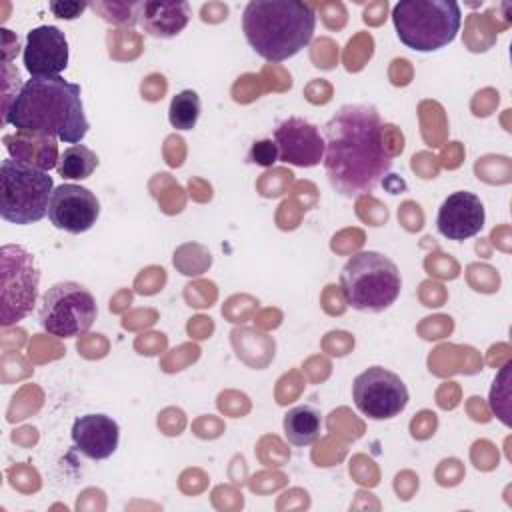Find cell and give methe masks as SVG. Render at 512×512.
<instances>
[{
    "mask_svg": "<svg viewBox=\"0 0 512 512\" xmlns=\"http://www.w3.org/2000/svg\"><path fill=\"white\" fill-rule=\"evenodd\" d=\"M322 136L328 182L346 198L372 192L392 168L382 140V120L372 104H344L324 124Z\"/></svg>",
    "mask_w": 512,
    "mask_h": 512,
    "instance_id": "obj_1",
    "label": "cell"
},
{
    "mask_svg": "<svg viewBox=\"0 0 512 512\" xmlns=\"http://www.w3.org/2000/svg\"><path fill=\"white\" fill-rule=\"evenodd\" d=\"M4 124L22 134L58 138L72 146L80 144L90 128L80 84L62 76L26 80L4 108Z\"/></svg>",
    "mask_w": 512,
    "mask_h": 512,
    "instance_id": "obj_2",
    "label": "cell"
},
{
    "mask_svg": "<svg viewBox=\"0 0 512 512\" xmlns=\"http://www.w3.org/2000/svg\"><path fill=\"white\" fill-rule=\"evenodd\" d=\"M314 28V6L302 0H252L242 12L246 42L268 62L296 56L310 44Z\"/></svg>",
    "mask_w": 512,
    "mask_h": 512,
    "instance_id": "obj_3",
    "label": "cell"
},
{
    "mask_svg": "<svg viewBox=\"0 0 512 512\" xmlns=\"http://www.w3.org/2000/svg\"><path fill=\"white\" fill-rule=\"evenodd\" d=\"M340 290L350 308L358 312H382L400 296L402 276L388 256L362 250L342 266Z\"/></svg>",
    "mask_w": 512,
    "mask_h": 512,
    "instance_id": "obj_4",
    "label": "cell"
},
{
    "mask_svg": "<svg viewBox=\"0 0 512 512\" xmlns=\"http://www.w3.org/2000/svg\"><path fill=\"white\" fill-rule=\"evenodd\" d=\"M398 40L416 52H436L454 42L462 12L454 0H400L392 8Z\"/></svg>",
    "mask_w": 512,
    "mask_h": 512,
    "instance_id": "obj_5",
    "label": "cell"
},
{
    "mask_svg": "<svg viewBox=\"0 0 512 512\" xmlns=\"http://www.w3.org/2000/svg\"><path fill=\"white\" fill-rule=\"evenodd\" d=\"M54 182L38 164L6 158L0 166V216L4 222L28 226L48 216Z\"/></svg>",
    "mask_w": 512,
    "mask_h": 512,
    "instance_id": "obj_6",
    "label": "cell"
},
{
    "mask_svg": "<svg viewBox=\"0 0 512 512\" xmlns=\"http://www.w3.org/2000/svg\"><path fill=\"white\" fill-rule=\"evenodd\" d=\"M98 316L92 292L72 280L52 284L40 302V326L56 338H76L86 334Z\"/></svg>",
    "mask_w": 512,
    "mask_h": 512,
    "instance_id": "obj_7",
    "label": "cell"
},
{
    "mask_svg": "<svg viewBox=\"0 0 512 512\" xmlns=\"http://www.w3.org/2000/svg\"><path fill=\"white\" fill-rule=\"evenodd\" d=\"M2 264V324L10 326L36 304L40 272L32 254L18 244H6L0 252Z\"/></svg>",
    "mask_w": 512,
    "mask_h": 512,
    "instance_id": "obj_8",
    "label": "cell"
},
{
    "mask_svg": "<svg viewBox=\"0 0 512 512\" xmlns=\"http://www.w3.org/2000/svg\"><path fill=\"white\" fill-rule=\"evenodd\" d=\"M352 398L366 418L390 420L406 408L410 394L398 374L384 366H370L354 378Z\"/></svg>",
    "mask_w": 512,
    "mask_h": 512,
    "instance_id": "obj_9",
    "label": "cell"
},
{
    "mask_svg": "<svg viewBox=\"0 0 512 512\" xmlns=\"http://www.w3.org/2000/svg\"><path fill=\"white\" fill-rule=\"evenodd\" d=\"M100 216V202L94 192L80 184H60L54 188L48 204V220L54 228L68 234L90 230Z\"/></svg>",
    "mask_w": 512,
    "mask_h": 512,
    "instance_id": "obj_10",
    "label": "cell"
},
{
    "mask_svg": "<svg viewBox=\"0 0 512 512\" xmlns=\"http://www.w3.org/2000/svg\"><path fill=\"white\" fill-rule=\"evenodd\" d=\"M278 146V160L300 166L312 168L324 160V136L320 134L318 126L312 122L290 116L282 120L272 138Z\"/></svg>",
    "mask_w": 512,
    "mask_h": 512,
    "instance_id": "obj_11",
    "label": "cell"
},
{
    "mask_svg": "<svg viewBox=\"0 0 512 512\" xmlns=\"http://www.w3.org/2000/svg\"><path fill=\"white\" fill-rule=\"evenodd\" d=\"M30 78H56L68 66V40L56 26H36L26 34L22 52Z\"/></svg>",
    "mask_w": 512,
    "mask_h": 512,
    "instance_id": "obj_12",
    "label": "cell"
},
{
    "mask_svg": "<svg viewBox=\"0 0 512 512\" xmlns=\"http://www.w3.org/2000/svg\"><path fill=\"white\" fill-rule=\"evenodd\" d=\"M486 212L480 198L468 190L452 192L438 208L436 228L448 240H468L484 228Z\"/></svg>",
    "mask_w": 512,
    "mask_h": 512,
    "instance_id": "obj_13",
    "label": "cell"
},
{
    "mask_svg": "<svg viewBox=\"0 0 512 512\" xmlns=\"http://www.w3.org/2000/svg\"><path fill=\"white\" fill-rule=\"evenodd\" d=\"M72 442L90 460L110 458L120 442V426L106 414H84L72 424Z\"/></svg>",
    "mask_w": 512,
    "mask_h": 512,
    "instance_id": "obj_14",
    "label": "cell"
},
{
    "mask_svg": "<svg viewBox=\"0 0 512 512\" xmlns=\"http://www.w3.org/2000/svg\"><path fill=\"white\" fill-rule=\"evenodd\" d=\"M136 18L142 24L144 32L154 38H174L178 36L190 16V4L188 2H158V0H146L134 4Z\"/></svg>",
    "mask_w": 512,
    "mask_h": 512,
    "instance_id": "obj_15",
    "label": "cell"
},
{
    "mask_svg": "<svg viewBox=\"0 0 512 512\" xmlns=\"http://www.w3.org/2000/svg\"><path fill=\"white\" fill-rule=\"evenodd\" d=\"M284 438L292 446H310L320 438L322 416L310 404H300L284 414Z\"/></svg>",
    "mask_w": 512,
    "mask_h": 512,
    "instance_id": "obj_16",
    "label": "cell"
},
{
    "mask_svg": "<svg viewBox=\"0 0 512 512\" xmlns=\"http://www.w3.org/2000/svg\"><path fill=\"white\" fill-rule=\"evenodd\" d=\"M98 166V156L84 144L68 146L58 160V174L66 180H84Z\"/></svg>",
    "mask_w": 512,
    "mask_h": 512,
    "instance_id": "obj_17",
    "label": "cell"
},
{
    "mask_svg": "<svg viewBox=\"0 0 512 512\" xmlns=\"http://www.w3.org/2000/svg\"><path fill=\"white\" fill-rule=\"evenodd\" d=\"M200 118V96L194 90L178 92L168 108V120L176 130H192Z\"/></svg>",
    "mask_w": 512,
    "mask_h": 512,
    "instance_id": "obj_18",
    "label": "cell"
},
{
    "mask_svg": "<svg viewBox=\"0 0 512 512\" xmlns=\"http://www.w3.org/2000/svg\"><path fill=\"white\" fill-rule=\"evenodd\" d=\"M248 162L252 164H258V166H272L278 162V146L272 138H264V140H258L250 146V152H248Z\"/></svg>",
    "mask_w": 512,
    "mask_h": 512,
    "instance_id": "obj_19",
    "label": "cell"
},
{
    "mask_svg": "<svg viewBox=\"0 0 512 512\" xmlns=\"http://www.w3.org/2000/svg\"><path fill=\"white\" fill-rule=\"evenodd\" d=\"M48 8L58 18L74 20L88 8V4L86 2H76V0H54V2L48 4Z\"/></svg>",
    "mask_w": 512,
    "mask_h": 512,
    "instance_id": "obj_20",
    "label": "cell"
}]
</instances>
